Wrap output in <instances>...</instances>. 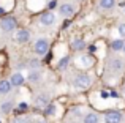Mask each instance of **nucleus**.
<instances>
[{
    "instance_id": "obj_1",
    "label": "nucleus",
    "mask_w": 125,
    "mask_h": 123,
    "mask_svg": "<svg viewBox=\"0 0 125 123\" xmlns=\"http://www.w3.org/2000/svg\"><path fill=\"white\" fill-rule=\"evenodd\" d=\"M74 85H76L78 88H87V87L90 85V76L85 74V73L79 74V76L74 79Z\"/></svg>"
},
{
    "instance_id": "obj_2",
    "label": "nucleus",
    "mask_w": 125,
    "mask_h": 123,
    "mask_svg": "<svg viewBox=\"0 0 125 123\" xmlns=\"http://www.w3.org/2000/svg\"><path fill=\"white\" fill-rule=\"evenodd\" d=\"M122 122V114L117 111H111L104 114V123H120Z\"/></svg>"
},
{
    "instance_id": "obj_3",
    "label": "nucleus",
    "mask_w": 125,
    "mask_h": 123,
    "mask_svg": "<svg viewBox=\"0 0 125 123\" xmlns=\"http://www.w3.org/2000/svg\"><path fill=\"white\" fill-rule=\"evenodd\" d=\"M48 49H49V44H48L46 40H38L33 46L35 54H38V55H44V54L48 52Z\"/></svg>"
},
{
    "instance_id": "obj_4",
    "label": "nucleus",
    "mask_w": 125,
    "mask_h": 123,
    "mask_svg": "<svg viewBox=\"0 0 125 123\" xmlns=\"http://www.w3.org/2000/svg\"><path fill=\"white\" fill-rule=\"evenodd\" d=\"M0 27H2V30L5 32H11L16 28V19L14 18H3L2 22H0Z\"/></svg>"
},
{
    "instance_id": "obj_5",
    "label": "nucleus",
    "mask_w": 125,
    "mask_h": 123,
    "mask_svg": "<svg viewBox=\"0 0 125 123\" xmlns=\"http://www.w3.org/2000/svg\"><path fill=\"white\" fill-rule=\"evenodd\" d=\"M40 22L43 25H52L55 22V16H54V13L52 11H46V13H43V14L40 16Z\"/></svg>"
},
{
    "instance_id": "obj_6",
    "label": "nucleus",
    "mask_w": 125,
    "mask_h": 123,
    "mask_svg": "<svg viewBox=\"0 0 125 123\" xmlns=\"http://www.w3.org/2000/svg\"><path fill=\"white\" fill-rule=\"evenodd\" d=\"M59 11H60L62 16L68 18V16H73V14H74V6L70 5V3H63V5L59 6Z\"/></svg>"
},
{
    "instance_id": "obj_7",
    "label": "nucleus",
    "mask_w": 125,
    "mask_h": 123,
    "mask_svg": "<svg viewBox=\"0 0 125 123\" xmlns=\"http://www.w3.org/2000/svg\"><path fill=\"white\" fill-rule=\"evenodd\" d=\"M24 80H25V77L22 76L21 73H14V74L11 76V79H10V82H11L13 85L19 87V85H22V84H24Z\"/></svg>"
},
{
    "instance_id": "obj_8",
    "label": "nucleus",
    "mask_w": 125,
    "mask_h": 123,
    "mask_svg": "<svg viewBox=\"0 0 125 123\" xmlns=\"http://www.w3.org/2000/svg\"><path fill=\"white\" fill-rule=\"evenodd\" d=\"M29 38H30V33L27 30H19L16 33V41H19V43H27Z\"/></svg>"
},
{
    "instance_id": "obj_9",
    "label": "nucleus",
    "mask_w": 125,
    "mask_h": 123,
    "mask_svg": "<svg viewBox=\"0 0 125 123\" xmlns=\"http://www.w3.org/2000/svg\"><path fill=\"white\" fill-rule=\"evenodd\" d=\"M98 5L103 9H113L114 6H116V0H100Z\"/></svg>"
},
{
    "instance_id": "obj_10",
    "label": "nucleus",
    "mask_w": 125,
    "mask_h": 123,
    "mask_svg": "<svg viewBox=\"0 0 125 123\" xmlns=\"http://www.w3.org/2000/svg\"><path fill=\"white\" fill-rule=\"evenodd\" d=\"M84 123H98V115L95 112H89L84 115Z\"/></svg>"
},
{
    "instance_id": "obj_11",
    "label": "nucleus",
    "mask_w": 125,
    "mask_h": 123,
    "mask_svg": "<svg viewBox=\"0 0 125 123\" xmlns=\"http://www.w3.org/2000/svg\"><path fill=\"white\" fill-rule=\"evenodd\" d=\"M13 84L10 80H0V93H8L11 90Z\"/></svg>"
},
{
    "instance_id": "obj_12",
    "label": "nucleus",
    "mask_w": 125,
    "mask_h": 123,
    "mask_svg": "<svg viewBox=\"0 0 125 123\" xmlns=\"http://www.w3.org/2000/svg\"><path fill=\"white\" fill-rule=\"evenodd\" d=\"M124 40H114L111 41V49L113 51H124Z\"/></svg>"
},
{
    "instance_id": "obj_13",
    "label": "nucleus",
    "mask_w": 125,
    "mask_h": 123,
    "mask_svg": "<svg viewBox=\"0 0 125 123\" xmlns=\"http://www.w3.org/2000/svg\"><path fill=\"white\" fill-rule=\"evenodd\" d=\"M35 103H37L38 107H44V109L48 107V104H49V103H48V98H46L44 95H40V96L37 98V101H35Z\"/></svg>"
},
{
    "instance_id": "obj_14",
    "label": "nucleus",
    "mask_w": 125,
    "mask_h": 123,
    "mask_svg": "<svg viewBox=\"0 0 125 123\" xmlns=\"http://www.w3.org/2000/svg\"><path fill=\"white\" fill-rule=\"evenodd\" d=\"M84 46H85V43L83 40H74L73 43H71V47H73L74 51H81V49H84Z\"/></svg>"
},
{
    "instance_id": "obj_15",
    "label": "nucleus",
    "mask_w": 125,
    "mask_h": 123,
    "mask_svg": "<svg viewBox=\"0 0 125 123\" xmlns=\"http://www.w3.org/2000/svg\"><path fill=\"white\" fill-rule=\"evenodd\" d=\"M46 114H48V115H54L55 114V106L54 104H48V107H46Z\"/></svg>"
},
{
    "instance_id": "obj_16",
    "label": "nucleus",
    "mask_w": 125,
    "mask_h": 123,
    "mask_svg": "<svg viewBox=\"0 0 125 123\" xmlns=\"http://www.w3.org/2000/svg\"><path fill=\"white\" fill-rule=\"evenodd\" d=\"M111 66H113L114 70H120V68H122V62L120 60H113L111 62Z\"/></svg>"
},
{
    "instance_id": "obj_17",
    "label": "nucleus",
    "mask_w": 125,
    "mask_h": 123,
    "mask_svg": "<svg viewBox=\"0 0 125 123\" xmlns=\"http://www.w3.org/2000/svg\"><path fill=\"white\" fill-rule=\"evenodd\" d=\"M11 107H13L11 103H5V104H2V111L3 112H10V111H11Z\"/></svg>"
},
{
    "instance_id": "obj_18",
    "label": "nucleus",
    "mask_w": 125,
    "mask_h": 123,
    "mask_svg": "<svg viewBox=\"0 0 125 123\" xmlns=\"http://www.w3.org/2000/svg\"><path fill=\"white\" fill-rule=\"evenodd\" d=\"M68 65V57H63L60 62H59V68H65Z\"/></svg>"
},
{
    "instance_id": "obj_19",
    "label": "nucleus",
    "mask_w": 125,
    "mask_h": 123,
    "mask_svg": "<svg viewBox=\"0 0 125 123\" xmlns=\"http://www.w3.org/2000/svg\"><path fill=\"white\" fill-rule=\"evenodd\" d=\"M119 35L122 36V40H125V24H122L119 27Z\"/></svg>"
},
{
    "instance_id": "obj_20",
    "label": "nucleus",
    "mask_w": 125,
    "mask_h": 123,
    "mask_svg": "<svg viewBox=\"0 0 125 123\" xmlns=\"http://www.w3.org/2000/svg\"><path fill=\"white\" fill-rule=\"evenodd\" d=\"M30 66H40V62H38V60H32L30 62Z\"/></svg>"
},
{
    "instance_id": "obj_21",
    "label": "nucleus",
    "mask_w": 125,
    "mask_h": 123,
    "mask_svg": "<svg viewBox=\"0 0 125 123\" xmlns=\"http://www.w3.org/2000/svg\"><path fill=\"white\" fill-rule=\"evenodd\" d=\"M25 107H27V104H25V103L19 104V111H25Z\"/></svg>"
},
{
    "instance_id": "obj_22",
    "label": "nucleus",
    "mask_w": 125,
    "mask_h": 123,
    "mask_svg": "<svg viewBox=\"0 0 125 123\" xmlns=\"http://www.w3.org/2000/svg\"><path fill=\"white\" fill-rule=\"evenodd\" d=\"M30 79H32V80L38 79V74H37V73H32V74H30Z\"/></svg>"
},
{
    "instance_id": "obj_23",
    "label": "nucleus",
    "mask_w": 125,
    "mask_h": 123,
    "mask_svg": "<svg viewBox=\"0 0 125 123\" xmlns=\"http://www.w3.org/2000/svg\"><path fill=\"white\" fill-rule=\"evenodd\" d=\"M81 112H83V111H81V107H76V111H74V114H76V115H79Z\"/></svg>"
},
{
    "instance_id": "obj_24",
    "label": "nucleus",
    "mask_w": 125,
    "mask_h": 123,
    "mask_svg": "<svg viewBox=\"0 0 125 123\" xmlns=\"http://www.w3.org/2000/svg\"><path fill=\"white\" fill-rule=\"evenodd\" d=\"M14 123H25V120H22V118H18V120H14Z\"/></svg>"
},
{
    "instance_id": "obj_25",
    "label": "nucleus",
    "mask_w": 125,
    "mask_h": 123,
    "mask_svg": "<svg viewBox=\"0 0 125 123\" xmlns=\"http://www.w3.org/2000/svg\"><path fill=\"white\" fill-rule=\"evenodd\" d=\"M54 6H55V0H54V2H51V3H49V8H54Z\"/></svg>"
},
{
    "instance_id": "obj_26",
    "label": "nucleus",
    "mask_w": 125,
    "mask_h": 123,
    "mask_svg": "<svg viewBox=\"0 0 125 123\" xmlns=\"http://www.w3.org/2000/svg\"><path fill=\"white\" fill-rule=\"evenodd\" d=\"M37 123H48V122H44V120H40V122H37Z\"/></svg>"
},
{
    "instance_id": "obj_27",
    "label": "nucleus",
    "mask_w": 125,
    "mask_h": 123,
    "mask_svg": "<svg viewBox=\"0 0 125 123\" xmlns=\"http://www.w3.org/2000/svg\"><path fill=\"white\" fill-rule=\"evenodd\" d=\"M124 52H125V44H124Z\"/></svg>"
}]
</instances>
